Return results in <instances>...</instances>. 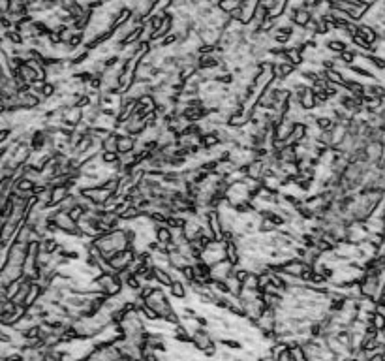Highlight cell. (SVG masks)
<instances>
[{
  "label": "cell",
  "instance_id": "obj_10",
  "mask_svg": "<svg viewBox=\"0 0 385 361\" xmlns=\"http://www.w3.org/2000/svg\"><path fill=\"white\" fill-rule=\"evenodd\" d=\"M173 297L177 299H184L186 297V280H173V284L169 286Z\"/></svg>",
  "mask_w": 385,
  "mask_h": 361
},
{
  "label": "cell",
  "instance_id": "obj_4",
  "mask_svg": "<svg viewBox=\"0 0 385 361\" xmlns=\"http://www.w3.org/2000/svg\"><path fill=\"white\" fill-rule=\"evenodd\" d=\"M154 275H156V284L160 286H171L173 284V276L169 273V269L166 267H160V265H154Z\"/></svg>",
  "mask_w": 385,
  "mask_h": 361
},
{
  "label": "cell",
  "instance_id": "obj_17",
  "mask_svg": "<svg viewBox=\"0 0 385 361\" xmlns=\"http://www.w3.org/2000/svg\"><path fill=\"white\" fill-rule=\"evenodd\" d=\"M0 10H2V15L10 14V10H12V0H0Z\"/></svg>",
  "mask_w": 385,
  "mask_h": 361
},
{
  "label": "cell",
  "instance_id": "obj_11",
  "mask_svg": "<svg viewBox=\"0 0 385 361\" xmlns=\"http://www.w3.org/2000/svg\"><path fill=\"white\" fill-rule=\"evenodd\" d=\"M216 6H218L222 12L231 14V12H235L237 8H241V0H218Z\"/></svg>",
  "mask_w": 385,
  "mask_h": 361
},
{
  "label": "cell",
  "instance_id": "obj_1",
  "mask_svg": "<svg viewBox=\"0 0 385 361\" xmlns=\"http://www.w3.org/2000/svg\"><path fill=\"white\" fill-rule=\"evenodd\" d=\"M216 344V339H214L211 333L207 331L205 327L198 326L194 331H192V346L200 352H205L207 348H211Z\"/></svg>",
  "mask_w": 385,
  "mask_h": 361
},
{
  "label": "cell",
  "instance_id": "obj_15",
  "mask_svg": "<svg viewBox=\"0 0 385 361\" xmlns=\"http://www.w3.org/2000/svg\"><path fill=\"white\" fill-rule=\"evenodd\" d=\"M267 17H269V8H267L265 4H259V6H257V10H256V14H254V23L259 27Z\"/></svg>",
  "mask_w": 385,
  "mask_h": 361
},
{
  "label": "cell",
  "instance_id": "obj_12",
  "mask_svg": "<svg viewBox=\"0 0 385 361\" xmlns=\"http://www.w3.org/2000/svg\"><path fill=\"white\" fill-rule=\"evenodd\" d=\"M179 44V34L177 32H169L167 36H164L160 42H158V47H162V49H169L173 45Z\"/></svg>",
  "mask_w": 385,
  "mask_h": 361
},
{
  "label": "cell",
  "instance_id": "obj_18",
  "mask_svg": "<svg viewBox=\"0 0 385 361\" xmlns=\"http://www.w3.org/2000/svg\"><path fill=\"white\" fill-rule=\"evenodd\" d=\"M203 356H207V358H213V356H216V346L207 348V350L203 352Z\"/></svg>",
  "mask_w": 385,
  "mask_h": 361
},
{
  "label": "cell",
  "instance_id": "obj_16",
  "mask_svg": "<svg viewBox=\"0 0 385 361\" xmlns=\"http://www.w3.org/2000/svg\"><path fill=\"white\" fill-rule=\"evenodd\" d=\"M213 79H216L222 85H231L235 81V75H233V72H222V73H216Z\"/></svg>",
  "mask_w": 385,
  "mask_h": 361
},
{
  "label": "cell",
  "instance_id": "obj_13",
  "mask_svg": "<svg viewBox=\"0 0 385 361\" xmlns=\"http://www.w3.org/2000/svg\"><path fill=\"white\" fill-rule=\"evenodd\" d=\"M216 343L220 344V346H224V348H229V350H243L244 348V344H243V341H235V339H216Z\"/></svg>",
  "mask_w": 385,
  "mask_h": 361
},
{
  "label": "cell",
  "instance_id": "obj_3",
  "mask_svg": "<svg viewBox=\"0 0 385 361\" xmlns=\"http://www.w3.org/2000/svg\"><path fill=\"white\" fill-rule=\"evenodd\" d=\"M137 147V138L132 136V134H122L118 136V153L120 155H128V153H134Z\"/></svg>",
  "mask_w": 385,
  "mask_h": 361
},
{
  "label": "cell",
  "instance_id": "obj_2",
  "mask_svg": "<svg viewBox=\"0 0 385 361\" xmlns=\"http://www.w3.org/2000/svg\"><path fill=\"white\" fill-rule=\"evenodd\" d=\"M295 128V120L289 119L287 115L282 117V120L274 126V139H280V141H287V138L291 136V132Z\"/></svg>",
  "mask_w": 385,
  "mask_h": 361
},
{
  "label": "cell",
  "instance_id": "obj_8",
  "mask_svg": "<svg viewBox=\"0 0 385 361\" xmlns=\"http://www.w3.org/2000/svg\"><path fill=\"white\" fill-rule=\"evenodd\" d=\"M118 136H120V134H117L115 130L109 132V136L101 141V149H103V151H117V153H118V149H117V147H118Z\"/></svg>",
  "mask_w": 385,
  "mask_h": 361
},
{
  "label": "cell",
  "instance_id": "obj_6",
  "mask_svg": "<svg viewBox=\"0 0 385 361\" xmlns=\"http://www.w3.org/2000/svg\"><path fill=\"white\" fill-rule=\"evenodd\" d=\"M220 138H218V134L216 130H211V132H205L203 136H201V147H205V149H213L216 145H220Z\"/></svg>",
  "mask_w": 385,
  "mask_h": 361
},
{
  "label": "cell",
  "instance_id": "obj_14",
  "mask_svg": "<svg viewBox=\"0 0 385 361\" xmlns=\"http://www.w3.org/2000/svg\"><path fill=\"white\" fill-rule=\"evenodd\" d=\"M276 230H278V226L272 222L271 218H261V222H259V233L269 235V233H274Z\"/></svg>",
  "mask_w": 385,
  "mask_h": 361
},
{
  "label": "cell",
  "instance_id": "obj_7",
  "mask_svg": "<svg viewBox=\"0 0 385 361\" xmlns=\"http://www.w3.org/2000/svg\"><path fill=\"white\" fill-rule=\"evenodd\" d=\"M100 158L101 164H105V168H113L117 162H120V153H117V151H101Z\"/></svg>",
  "mask_w": 385,
  "mask_h": 361
},
{
  "label": "cell",
  "instance_id": "obj_19",
  "mask_svg": "<svg viewBox=\"0 0 385 361\" xmlns=\"http://www.w3.org/2000/svg\"><path fill=\"white\" fill-rule=\"evenodd\" d=\"M229 350V348H228ZM228 350H226V352H222V354H220V358H222V360H231V358H233V356H231V354H229Z\"/></svg>",
  "mask_w": 385,
  "mask_h": 361
},
{
  "label": "cell",
  "instance_id": "obj_9",
  "mask_svg": "<svg viewBox=\"0 0 385 361\" xmlns=\"http://www.w3.org/2000/svg\"><path fill=\"white\" fill-rule=\"evenodd\" d=\"M243 286H244V290H248V292H261V290H259V275L250 271L248 276L243 280Z\"/></svg>",
  "mask_w": 385,
  "mask_h": 361
},
{
  "label": "cell",
  "instance_id": "obj_5",
  "mask_svg": "<svg viewBox=\"0 0 385 361\" xmlns=\"http://www.w3.org/2000/svg\"><path fill=\"white\" fill-rule=\"evenodd\" d=\"M323 45H325V49H327L329 53H335V55H340L342 51L348 49V44L344 40H338V38H331Z\"/></svg>",
  "mask_w": 385,
  "mask_h": 361
}]
</instances>
